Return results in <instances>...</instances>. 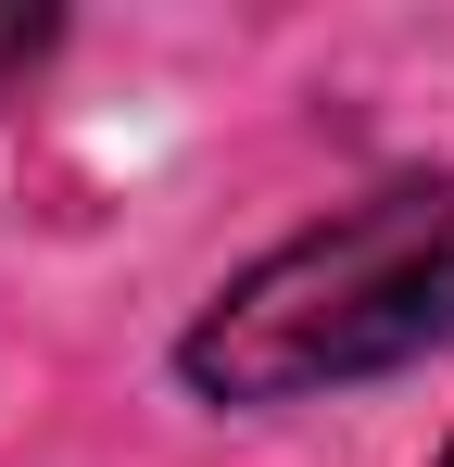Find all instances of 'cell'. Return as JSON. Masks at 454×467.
I'll return each instance as SVG.
<instances>
[{
  "label": "cell",
  "instance_id": "6da1fadb",
  "mask_svg": "<svg viewBox=\"0 0 454 467\" xmlns=\"http://www.w3.org/2000/svg\"><path fill=\"white\" fill-rule=\"evenodd\" d=\"M429 341H454V177H391L265 253L190 328V379L215 404H291L328 379H378Z\"/></svg>",
  "mask_w": 454,
  "mask_h": 467
},
{
  "label": "cell",
  "instance_id": "7a4b0ae2",
  "mask_svg": "<svg viewBox=\"0 0 454 467\" xmlns=\"http://www.w3.org/2000/svg\"><path fill=\"white\" fill-rule=\"evenodd\" d=\"M38 51H51V13H38V0H0V88L26 77Z\"/></svg>",
  "mask_w": 454,
  "mask_h": 467
},
{
  "label": "cell",
  "instance_id": "3957f363",
  "mask_svg": "<svg viewBox=\"0 0 454 467\" xmlns=\"http://www.w3.org/2000/svg\"><path fill=\"white\" fill-rule=\"evenodd\" d=\"M442 467H454V455H442Z\"/></svg>",
  "mask_w": 454,
  "mask_h": 467
}]
</instances>
